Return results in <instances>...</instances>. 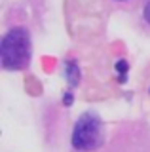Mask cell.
I'll return each instance as SVG.
<instances>
[{
  "label": "cell",
  "instance_id": "obj_6",
  "mask_svg": "<svg viewBox=\"0 0 150 152\" xmlns=\"http://www.w3.org/2000/svg\"><path fill=\"white\" fill-rule=\"evenodd\" d=\"M70 101H72V97H70V93H67V97H65V103L70 104Z\"/></svg>",
  "mask_w": 150,
  "mask_h": 152
},
{
  "label": "cell",
  "instance_id": "obj_4",
  "mask_svg": "<svg viewBox=\"0 0 150 152\" xmlns=\"http://www.w3.org/2000/svg\"><path fill=\"white\" fill-rule=\"evenodd\" d=\"M116 69H118L120 72H124V74H125V70H127V63H125V61H118V65H116Z\"/></svg>",
  "mask_w": 150,
  "mask_h": 152
},
{
  "label": "cell",
  "instance_id": "obj_3",
  "mask_svg": "<svg viewBox=\"0 0 150 152\" xmlns=\"http://www.w3.org/2000/svg\"><path fill=\"white\" fill-rule=\"evenodd\" d=\"M67 78H68L70 86H76V84H78L80 72H78V66H76V63H67Z\"/></svg>",
  "mask_w": 150,
  "mask_h": 152
},
{
  "label": "cell",
  "instance_id": "obj_5",
  "mask_svg": "<svg viewBox=\"0 0 150 152\" xmlns=\"http://www.w3.org/2000/svg\"><path fill=\"white\" fill-rule=\"evenodd\" d=\"M144 19H146V21L150 23V2L146 4V6H144Z\"/></svg>",
  "mask_w": 150,
  "mask_h": 152
},
{
  "label": "cell",
  "instance_id": "obj_2",
  "mask_svg": "<svg viewBox=\"0 0 150 152\" xmlns=\"http://www.w3.org/2000/svg\"><path fill=\"white\" fill-rule=\"evenodd\" d=\"M103 139V129H101V120L97 114L86 112L80 116L72 131V145L78 150H93L101 145Z\"/></svg>",
  "mask_w": 150,
  "mask_h": 152
},
{
  "label": "cell",
  "instance_id": "obj_1",
  "mask_svg": "<svg viewBox=\"0 0 150 152\" xmlns=\"http://www.w3.org/2000/svg\"><path fill=\"white\" fill-rule=\"evenodd\" d=\"M0 59L4 69L21 70L31 61V38L25 28H12L2 40Z\"/></svg>",
  "mask_w": 150,
  "mask_h": 152
}]
</instances>
